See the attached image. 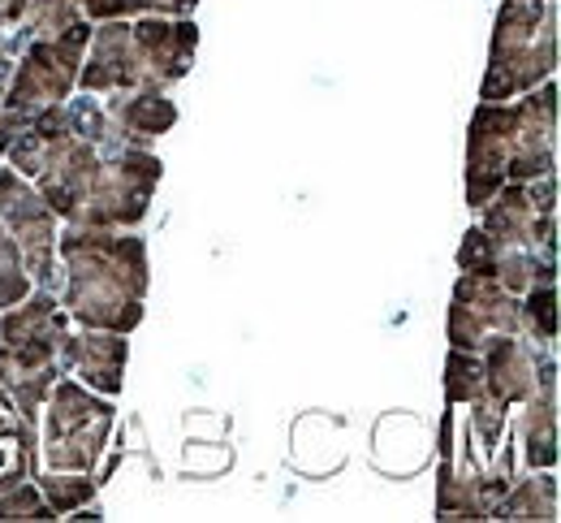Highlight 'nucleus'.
Instances as JSON below:
<instances>
[{
  "label": "nucleus",
  "instance_id": "423d86ee",
  "mask_svg": "<svg viewBox=\"0 0 561 523\" xmlns=\"http://www.w3.org/2000/svg\"><path fill=\"white\" fill-rule=\"evenodd\" d=\"M558 0H501L496 22H492L489 70L480 82V100H514L558 78Z\"/></svg>",
  "mask_w": 561,
  "mask_h": 523
},
{
  "label": "nucleus",
  "instance_id": "f03ea898",
  "mask_svg": "<svg viewBox=\"0 0 561 523\" xmlns=\"http://www.w3.org/2000/svg\"><path fill=\"white\" fill-rule=\"evenodd\" d=\"M57 299L73 325L135 333L142 325V303L151 286L147 242L135 229H82L61 225L57 234Z\"/></svg>",
  "mask_w": 561,
  "mask_h": 523
},
{
  "label": "nucleus",
  "instance_id": "9d476101",
  "mask_svg": "<svg viewBox=\"0 0 561 523\" xmlns=\"http://www.w3.org/2000/svg\"><path fill=\"white\" fill-rule=\"evenodd\" d=\"M492 333H523V303L492 273H458L449 299V346L480 351Z\"/></svg>",
  "mask_w": 561,
  "mask_h": 523
},
{
  "label": "nucleus",
  "instance_id": "dca6fc26",
  "mask_svg": "<svg viewBox=\"0 0 561 523\" xmlns=\"http://www.w3.org/2000/svg\"><path fill=\"white\" fill-rule=\"evenodd\" d=\"M39 467V433L18 420L13 407H0V489L31 480Z\"/></svg>",
  "mask_w": 561,
  "mask_h": 523
},
{
  "label": "nucleus",
  "instance_id": "f8f14e48",
  "mask_svg": "<svg viewBox=\"0 0 561 523\" xmlns=\"http://www.w3.org/2000/svg\"><path fill=\"white\" fill-rule=\"evenodd\" d=\"M476 355H480V368H484L489 398L505 402V407H518L540 385V364H545L549 351L527 342L523 333H492Z\"/></svg>",
  "mask_w": 561,
  "mask_h": 523
},
{
  "label": "nucleus",
  "instance_id": "6e6552de",
  "mask_svg": "<svg viewBox=\"0 0 561 523\" xmlns=\"http://www.w3.org/2000/svg\"><path fill=\"white\" fill-rule=\"evenodd\" d=\"M91 39V22H73L70 31L48 35V39H31L4 87L0 100V156L9 151V144L18 139V130L48 104H61L78 91V70H82V53Z\"/></svg>",
  "mask_w": 561,
  "mask_h": 523
},
{
  "label": "nucleus",
  "instance_id": "2eb2a0df",
  "mask_svg": "<svg viewBox=\"0 0 561 523\" xmlns=\"http://www.w3.org/2000/svg\"><path fill=\"white\" fill-rule=\"evenodd\" d=\"M489 520H558V467H527V476H514Z\"/></svg>",
  "mask_w": 561,
  "mask_h": 523
},
{
  "label": "nucleus",
  "instance_id": "20e7f679",
  "mask_svg": "<svg viewBox=\"0 0 561 523\" xmlns=\"http://www.w3.org/2000/svg\"><path fill=\"white\" fill-rule=\"evenodd\" d=\"M199 53V26L195 13L164 18V13H139V18H108L91 22V39L82 53L78 91L108 95V91H169L173 82L191 75Z\"/></svg>",
  "mask_w": 561,
  "mask_h": 523
},
{
  "label": "nucleus",
  "instance_id": "4be33fe9",
  "mask_svg": "<svg viewBox=\"0 0 561 523\" xmlns=\"http://www.w3.org/2000/svg\"><path fill=\"white\" fill-rule=\"evenodd\" d=\"M0 520H57V511L48 507L35 480H18L0 489Z\"/></svg>",
  "mask_w": 561,
  "mask_h": 523
},
{
  "label": "nucleus",
  "instance_id": "f3484780",
  "mask_svg": "<svg viewBox=\"0 0 561 523\" xmlns=\"http://www.w3.org/2000/svg\"><path fill=\"white\" fill-rule=\"evenodd\" d=\"M39 485V493L48 498V507L57 511V520H70L73 511H82L87 502H95V476L91 471H48V467H35L31 476Z\"/></svg>",
  "mask_w": 561,
  "mask_h": 523
},
{
  "label": "nucleus",
  "instance_id": "ddd939ff",
  "mask_svg": "<svg viewBox=\"0 0 561 523\" xmlns=\"http://www.w3.org/2000/svg\"><path fill=\"white\" fill-rule=\"evenodd\" d=\"M518 407H523L514 420L518 463L523 467H558V351L545 355L540 385Z\"/></svg>",
  "mask_w": 561,
  "mask_h": 523
},
{
  "label": "nucleus",
  "instance_id": "aec40b11",
  "mask_svg": "<svg viewBox=\"0 0 561 523\" xmlns=\"http://www.w3.org/2000/svg\"><path fill=\"white\" fill-rule=\"evenodd\" d=\"M480 398H489L480 355L449 346V360H445V402H480Z\"/></svg>",
  "mask_w": 561,
  "mask_h": 523
},
{
  "label": "nucleus",
  "instance_id": "9b49d317",
  "mask_svg": "<svg viewBox=\"0 0 561 523\" xmlns=\"http://www.w3.org/2000/svg\"><path fill=\"white\" fill-rule=\"evenodd\" d=\"M126 360H130L126 333L70 325V333L61 338V373L82 380L87 389H95L104 398H117L122 394V385H126Z\"/></svg>",
  "mask_w": 561,
  "mask_h": 523
},
{
  "label": "nucleus",
  "instance_id": "393cba45",
  "mask_svg": "<svg viewBox=\"0 0 561 523\" xmlns=\"http://www.w3.org/2000/svg\"><path fill=\"white\" fill-rule=\"evenodd\" d=\"M0 407H13V402H9V394H4V385H0Z\"/></svg>",
  "mask_w": 561,
  "mask_h": 523
},
{
  "label": "nucleus",
  "instance_id": "0eeeda50",
  "mask_svg": "<svg viewBox=\"0 0 561 523\" xmlns=\"http://www.w3.org/2000/svg\"><path fill=\"white\" fill-rule=\"evenodd\" d=\"M117 429L113 398L87 389L73 376H57L39 407V467L48 471H91L100 467L108 437Z\"/></svg>",
  "mask_w": 561,
  "mask_h": 523
},
{
  "label": "nucleus",
  "instance_id": "6ab92c4d",
  "mask_svg": "<svg viewBox=\"0 0 561 523\" xmlns=\"http://www.w3.org/2000/svg\"><path fill=\"white\" fill-rule=\"evenodd\" d=\"M87 22H108V18H139V13H164V18H186L199 9V0H78Z\"/></svg>",
  "mask_w": 561,
  "mask_h": 523
},
{
  "label": "nucleus",
  "instance_id": "7ed1b4c3",
  "mask_svg": "<svg viewBox=\"0 0 561 523\" xmlns=\"http://www.w3.org/2000/svg\"><path fill=\"white\" fill-rule=\"evenodd\" d=\"M558 169V78L514 100H480L467 130V208H484L505 182Z\"/></svg>",
  "mask_w": 561,
  "mask_h": 523
},
{
  "label": "nucleus",
  "instance_id": "1a4fd4ad",
  "mask_svg": "<svg viewBox=\"0 0 561 523\" xmlns=\"http://www.w3.org/2000/svg\"><path fill=\"white\" fill-rule=\"evenodd\" d=\"M0 225L13 234L31 282L44 291H57L61 286V269H57V234L61 229L57 225L61 221L13 164H0Z\"/></svg>",
  "mask_w": 561,
  "mask_h": 523
},
{
  "label": "nucleus",
  "instance_id": "b1692460",
  "mask_svg": "<svg viewBox=\"0 0 561 523\" xmlns=\"http://www.w3.org/2000/svg\"><path fill=\"white\" fill-rule=\"evenodd\" d=\"M26 4L31 0H0V31H13L22 22V13H26Z\"/></svg>",
  "mask_w": 561,
  "mask_h": 523
},
{
  "label": "nucleus",
  "instance_id": "4468645a",
  "mask_svg": "<svg viewBox=\"0 0 561 523\" xmlns=\"http://www.w3.org/2000/svg\"><path fill=\"white\" fill-rule=\"evenodd\" d=\"M113 126L126 135V144L151 148L160 135H169L178 126V104L169 100V91H108L100 95Z\"/></svg>",
  "mask_w": 561,
  "mask_h": 523
},
{
  "label": "nucleus",
  "instance_id": "412c9836",
  "mask_svg": "<svg viewBox=\"0 0 561 523\" xmlns=\"http://www.w3.org/2000/svg\"><path fill=\"white\" fill-rule=\"evenodd\" d=\"M31 291H35V282H31L26 264H22V251H18L13 234L0 225V311L13 307V303H22Z\"/></svg>",
  "mask_w": 561,
  "mask_h": 523
},
{
  "label": "nucleus",
  "instance_id": "f257e3e1",
  "mask_svg": "<svg viewBox=\"0 0 561 523\" xmlns=\"http://www.w3.org/2000/svg\"><path fill=\"white\" fill-rule=\"evenodd\" d=\"M4 164L44 195L57 221L82 229H135L164 178V160L126 144L91 91L39 109L9 144Z\"/></svg>",
  "mask_w": 561,
  "mask_h": 523
},
{
  "label": "nucleus",
  "instance_id": "a211bd4d",
  "mask_svg": "<svg viewBox=\"0 0 561 523\" xmlns=\"http://www.w3.org/2000/svg\"><path fill=\"white\" fill-rule=\"evenodd\" d=\"M518 303H523V338L545 351H558V282L531 286Z\"/></svg>",
  "mask_w": 561,
  "mask_h": 523
},
{
  "label": "nucleus",
  "instance_id": "39448f33",
  "mask_svg": "<svg viewBox=\"0 0 561 523\" xmlns=\"http://www.w3.org/2000/svg\"><path fill=\"white\" fill-rule=\"evenodd\" d=\"M70 311L57 291L35 286L31 295L0 311V385L22 424H39V407L61 373V338L70 333Z\"/></svg>",
  "mask_w": 561,
  "mask_h": 523
},
{
  "label": "nucleus",
  "instance_id": "5701e85b",
  "mask_svg": "<svg viewBox=\"0 0 561 523\" xmlns=\"http://www.w3.org/2000/svg\"><path fill=\"white\" fill-rule=\"evenodd\" d=\"M22 53V39L13 31H0V100H4V87H9V75H13V61Z\"/></svg>",
  "mask_w": 561,
  "mask_h": 523
}]
</instances>
